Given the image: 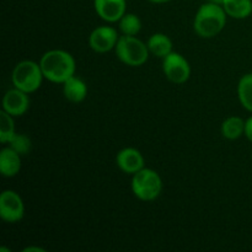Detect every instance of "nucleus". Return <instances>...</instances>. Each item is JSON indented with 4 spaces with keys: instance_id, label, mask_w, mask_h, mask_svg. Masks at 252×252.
<instances>
[{
    "instance_id": "f257e3e1",
    "label": "nucleus",
    "mask_w": 252,
    "mask_h": 252,
    "mask_svg": "<svg viewBox=\"0 0 252 252\" xmlns=\"http://www.w3.org/2000/svg\"><path fill=\"white\" fill-rule=\"evenodd\" d=\"M44 79L54 84H64L75 75V59L69 52L63 49H51L41 57L39 61Z\"/></svg>"
},
{
    "instance_id": "f03ea898",
    "label": "nucleus",
    "mask_w": 252,
    "mask_h": 252,
    "mask_svg": "<svg viewBox=\"0 0 252 252\" xmlns=\"http://www.w3.org/2000/svg\"><path fill=\"white\" fill-rule=\"evenodd\" d=\"M226 12L221 5L206 2L197 11L193 30L202 38H213L220 33L226 24Z\"/></svg>"
},
{
    "instance_id": "7ed1b4c3",
    "label": "nucleus",
    "mask_w": 252,
    "mask_h": 252,
    "mask_svg": "<svg viewBox=\"0 0 252 252\" xmlns=\"http://www.w3.org/2000/svg\"><path fill=\"white\" fill-rule=\"evenodd\" d=\"M116 56L128 66H142L149 58V49L147 43L140 41L135 36L122 34L116 44Z\"/></svg>"
},
{
    "instance_id": "20e7f679",
    "label": "nucleus",
    "mask_w": 252,
    "mask_h": 252,
    "mask_svg": "<svg viewBox=\"0 0 252 252\" xmlns=\"http://www.w3.org/2000/svg\"><path fill=\"white\" fill-rule=\"evenodd\" d=\"M162 191V180L155 170L143 167L132 177V192L138 199L150 202L157 199Z\"/></svg>"
},
{
    "instance_id": "39448f33",
    "label": "nucleus",
    "mask_w": 252,
    "mask_h": 252,
    "mask_svg": "<svg viewBox=\"0 0 252 252\" xmlns=\"http://www.w3.org/2000/svg\"><path fill=\"white\" fill-rule=\"evenodd\" d=\"M43 79L41 65L33 61H22L17 63L11 75L14 88L26 94H32L38 90Z\"/></svg>"
},
{
    "instance_id": "423d86ee",
    "label": "nucleus",
    "mask_w": 252,
    "mask_h": 252,
    "mask_svg": "<svg viewBox=\"0 0 252 252\" xmlns=\"http://www.w3.org/2000/svg\"><path fill=\"white\" fill-rule=\"evenodd\" d=\"M162 71L167 80L180 85L186 83L191 76V65L182 54L172 51L162 58Z\"/></svg>"
},
{
    "instance_id": "0eeeda50",
    "label": "nucleus",
    "mask_w": 252,
    "mask_h": 252,
    "mask_svg": "<svg viewBox=\"0 0 252 252\" xmlns=\"http://www.w3.org/2000/svg\"><path fill=\"white\" fill-rule=\"evenodd\" d=\"M25 216V203L21 196L12 189H5L0 194V218L10 224L22 220Z\"/></svg>"
},
{
    "instance_id": "6e6552de",
    "label": "nucleus",
    "mask_w": 252,
    "mask_h": 252,
    "mask_svg": "<svg viewBox=\"0 0 252 252\" xmlns=\"http://www.w3.org/2000/svg\"><path fill=\"white\" fill-rule=\"evenodd\" d=\"M118 32L112 26H98L89 36V46L96 53H107L116 48Z\"/></svg>"
},
{
    "instance_id": "1a4fd4ad",
    "label": "nucleus",
    "mask_w": 252,
    "mask_h": 252,
    "mask_svg": "<svg viewBox=\"0 0 252 252\" xmlns=\"http://www.w3.org/2000/svg\"><path fill=\"white\" fill-rule=\"evenodd\" d=\"M30 107L29 94L14 88L6 91L2 97V110L12 117H21Z\"/></svg>"
},
{
    "instance_id": "9d476101",
    "label": "nucleus",
    "mask_w": 252,
    "mask_h": 252,
    "mask_svg": "<svg viewBox=\"0 0 252 252\" xmlns=\"http://www.w3.org/2000/svg\"><path fill=\"white\" fill-rule=\"evenodd\" d=\"M95 11L103 21L113 24L118 22L126 14L127 1L126 0H94Z\"/></svg>"
},
{
    "instance_id": "9b49d317",
    "label": "nucleus",
    "mask_w": 252,
    "mask_h": 252,
    "mask_svg": "<svg viewBox=\"0 0 252 252\" xmlns=\"http://www.w3.org/2000/svg\"><path fill=\"white\" fill-rule=\"evenodd\" d=\"M116 164L121 171L133 176L135 172L144 167V157L135 148H125L118 152L116 157Z\"/></svg>"
},
{
    "instance_id": "f8f14e48",
    "label": "nucleus",
    "mask_w": 252,
    "mask_h": 252,
    "mask_svg": "<svg viewBox=\"0 0 252 252\" xmlns=\"http://www.w3.org/2000/svg\"><path fill=\"white\" fill-rule=\"evenodd\" d=\"M21 170V155L10 147L2 148L0 152V174L4 177H14Z\"/></svg>"
},
{
    "instance_id": "ddd939ff",
    "label": "nucleus",
    "mask_w": 252,
    "mask_h": 252,
    "mask_svg": "<svg viewBox=\"0 0 252 252\" xmlns=\"http://www.w3.org/2000/svg\"><path fill=\"white\" fill-rule=\"evenodd\" d=\"M63 95L73 103H80L88 96V85L83 79L73 75L63 84Z\"/></svg>"
},
{
    "instance_id": "4468645a",
    "label": "nucleus",
    "mask_w": 252,
    "mask_h": 252,
    "mask_svg": "<svg viewBox=\"0 0 252 252\" xmlns=\"http://www.w3.org/2000/svg\"><path fill=\"white\" fill-rule=\"evenodd\" d=\"M147 46L150 54L158 57V58H165L167 54L172 52V41L167 34L160 33V32L149 37Z\"/></svg>"
},
{
    "instance_id": "2eb2a0df",
    "label": "nucleus",
    "mask_w": 252,
    "mask_h": 252,
    "mask_svg": "<svg viewBox=\"0 0 252 252\" xmlns=\"http://www.w3.org/2000/svg\"><path fill=\"white\" fill-rule=\"evenodd\" d=\"M245 122L241 117L230 116L221 123V135L228 140H236L245 135Z\"/></svg>"
},
{
    "instance_id": "dca6fc26",
    "label": "nucleus",
    "mask_w": 252,
    "mask_h": 252,
    "mask_svg": "<svg viewBox=\"0 0 252 252\" xmlns=\"http://www.w3.org/2000/svg\"><path fill=\"white\" fill-rule=\"evenodd\" d=\"M223 7L228 16L243 20L252 14V0H225Z\"/></svg>"
},
{
    "instance_id": "f3484780",
    "label": "nucleus",
    "mask_w": 252,
    "mask_h": 252,
    "mask_svg": "<svg viewBox=\"0 0 252 252\" xmlns=\"http://www.w3.org/2000/svg\"><path fill=\"white\" fill-rule=\"evenodd\" d=\"M238 97L243 107L252 113V73L246 74L239 80Z\"/></svg>"
},
{
    "instance_id": "a211bd4d",
    "label": "nucleus",
    "mask_w": 252,
    "mask_h": 252,
    "mask_svg": "<svg viewBox=\"0 0 252 252\" xmlns=\"http://www.w3.org/2000/svg\"><path fill=\"white\" fill-rule=\"evenodd\" d=\"M118 27L122 34L126 36H137L142 30V21L139 17L132 12H126L118 21Z\"/></svg>"
},
{
    "instance_id": "6ab92c4d",
    "label": "nucleus",
    "mask_w": 252,
    "mask_h": 252,
    "mask_svg": "<svg viewBox=\"0 0 252 252\" xmlns=\"http://www.w3.org/2000/svg\"><path fill=\"white\" fill-rule=\"evenodd\" d=\"M14 118L15 117L5 112L4 110L0 111V143L1 144H9L12 137L16 134Z\"/></svg>"
},
{
    "instance_id": "aec40b11",
    "label": "nucleus",
    "mask_w": 252,
    "mask_h": 252,
    "mask_svg": "<svg viewBox=\"0 0 252 252\" xmlns=\"http://www.w3.org/2000/svg\"><path fill=\"white\" fill-rule=\"evenodd\" d=\"M9 147L22 157V155L29 154V152L32 148V142L31 139H30V137H27L26 134L16 133V134L12 137V139L9 142Z\"/></svg>"
},
{
    "instance_id": "412c9836",
    "label": "nucleus",
    "mask_w": 252,
    "mask_h": 252,
    "mask_svg": "<svg viewBox=\"0 0 252 252\" xmlns=\"http://www.w3.org/2000/svg\"><path fill=\"white\" fill-rule=\"evenodd\" d=\"M245 135L249 140L252 143V116L249 117L245 122Z\"/></svg>"
},
{
    "instance_id": "4be33fe9",
    "label": "nucleus",
    "mask_w": 252,
    "mask_h": 252,
    "mask_svg": "<svg viewBox=\"0 0 252 252\" xmlns=\"http://www.w3.org/2000/svg\"><path fill=\"white\" fill-rule=\"evenodd\" d=\"M22 252H46L43 248H39V246H27L25 248Z\"/></svg>"
},
{
    "instance_id": "5701e85b",
    "label": "nucleus",
    "mask_w": 252,
    "mask_h": 252,
    "mask_svg": "<svg viewBox=\"0 0 252 252\" xmlns=\"http://www.w3.org/2000/svg\"><path fill=\"white\" fill-rule=\"evenodd\" d=\"M149 1L153 2V4H165V2H169L171 0H149Z\"/></svg>"
},
{
    "instance_id": "b1692460",
    "label": "nucleus",
    "mask_w": 252,
    "mask_h": 252,
    "mask_svg": "<svg viewBox=\"0 0 252 252\" xmlns=\"http://www.w3.org/2000/svg\"><path fill=\"white\" fill-rule=\"evenodd\" d=\"M209 1L214 2V4L221 5V6H223V4H224V1H225V0H209Z\"/></svg>"
},
{
    "instance_id": "393cba45",
    "label": "nucleus",
    "mask_w": 252,
    "mask_h": 252,
    "mask_svg": "<svg viewBox=\"0 0 252 252\" xmlns=\"http://www.w3.org/2000/svg\"><path fill=\"white\" fill-rule=\"evenodd\" d=\"M0 252H11V250H10V249L4 248V246H1V248H0Z\"/></svg>"
}]
</instances>
